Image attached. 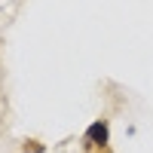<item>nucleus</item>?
<instances>
[{"label": "nucleus", "mask_w": 153, "mask_h": 153, "mask_svg": "<svg viewBox=\"0 0 153 153\" xmlns=\"http://www.w3.org/2000/svg\"><path fill=\"white\" fill-rule=\"evenodd\" d=\"M86 144H89V147H104V144H107V123H104V120H98V123L89 126Z\"/></svg>", "instance_id": "1"}]
</instances>
